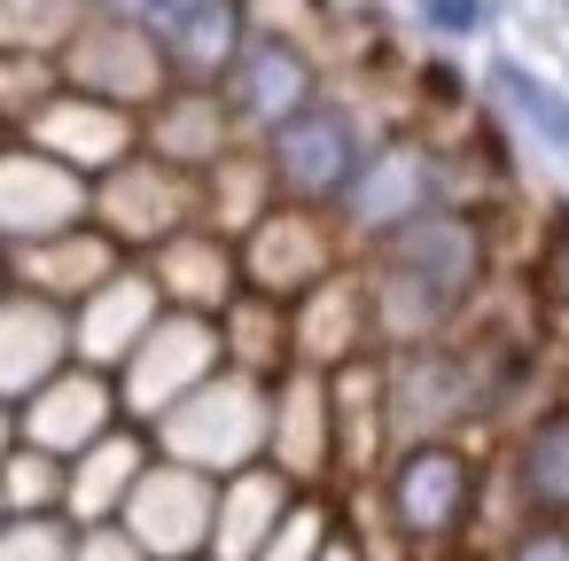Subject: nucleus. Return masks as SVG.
I'll return each instance as SVG.
<instances>
[{
	"label": "nucleus",
	"instance_id": "nucleus-1",
	"mask_svg": "<svg viewBox=\"0 0 569 561\" xmlns=\"http://www.w3.org/2000/svg\"><path fill=\"white\" fill-rule=\"evenodd\" d=\"M266 413H273V382L219 367V374L196 382L172 413L149 421V444H157L164 460H180V468L234 475V468L266 460Z\"/></svg>",
	"mask_w": 569,
	"mask_h": 561
},
{
	"label": "nucleus",
	"instance_id": "nucleus-2",
	"mask_svg": "<svg viewBox=\"0 0 569 561\" xmlns=\"http://www.w3.org/2000/svg\"><path fill=\"white\" fill-rule=\"evenodd\" d=\"M375 507L382 522L398 530V545H445L468 530L476 514V460L452 444V437H429V444H398L375 475Z\"/></svg>",
	"mask_w": 569,
	"mask_h": 561
},
{
	"label": "nucleus",
	"instance_id": "nucleus-3",
	"mask_svg": "<svg viewBox=\"0 0 569 561\" xmlns=\"http://www.w3.org/2000/svg\"><path fill=\"white\" fill-rule=\"evenodd\" d=\"M258 157H266V172H273L281 203L336 211V196L351 188V172H359V157H367V126H359V110H351V102L312 94L297 118H281V126L258 141Z\"/></svg>",
	"mask_w": 569,
	"mask_h": 561
},
{
	"label": "nucleus",
	"instance_id": "nucleus-4",
	"mask_svg": "<svg viewBox=\"0 0 569 561\" xmlns=\"http://www.w3.org/2000/svg\"><path fill=\"white\" fill-rule=\"evenodd\" d=\"M382 413H390V452L452 437L468 413H483V367L452 343L382 351Z\"/></svg>",
	"mask_w": 569,
	"mask_h": 561
},
{
	"label": "nucleus",
	"instance_id": "nucleus-5",
	"mask_svg": "<svg viewBox=\"0 0 569 561\" xmlns=\"http://www.w3.org/2000/svg\"><path fill=\"white\" fill-rule=\"evenodd\" d=\"M367 266L413 281L429 304H445V312L460 320L468 297L483 289V227H476L468 211H452V203H429L421 219L390 227L382 242H367Z\"/></svg>",
	"mask_w": 569,
	"mask_h": 561
},
{
	"label": "nucleus",
	"instance_id": "nucleus-6",
	"mask_svg": "<svg viewBox=\"0 0 569 561\" xmlns=\"http://www.w3.org/2000/svg\"><path fill=\"white\" fill-rule=\"evenodd\" d=\"M227 367V351H219V320L211 312H157V328L126 351V367L110 374L118 382V413L133 421V429H149L157 413H172L196 382H211Z\"/></svg>",
	"mask_w": 569,
	"mask_h": 561
},
{
	"label": "nucleus",
	"instance_id": "nucleus-7",
	"mask_svg": "<svg viewBox=\"0 0 569 561\" xmlns=\"http://www.w3.org/2000/svg\"><path fill=\"white\" fill-rule=\"evenodd\" d=\"M429 203H445V164H437V149L390 133V141H367L351 188L336 196V227H343V242L367 250V242H382L390 227L421 219Z\"/></svg>",
	"mask_w": 569,
	"mask_h": 561
},
{
	"label": "nucleus",
	"instance_id": "nucleus-8",
	"mask_svg": "<svg viewBox=\"0 0 569 561\" xmlns=\"http://www.w3.org/2000/svg\"><path fill=\"white\" fill-rule=\"evenodd\" d=\"M87 219L126 250V258H149L164 234L196 227V172L133 149L126 164H110L94 188H87Z\"/></svg>",
	"mask_w": 569,
	"mask_h": 561
},
{
	"label": "nucleus",
	"instance_id": "nucleus-9",
	"mask_svg": "<svg viewBox=\"0 0 569 561\" xmlns=\"http://www.w3.org/2000/svg\"><path fill=\"white\" fill-rule=\"evenodd\" d=\"M56 79L79 87V94H94V102H118V110H133V118L172 87L157 32H149V24H126V17H102V9H87V24L63 40Z\"/></svg>",
	"mask_w": 569,
	"mask_h": 561
},
{
	"label": "nucleus",
	"instance_id": "nucleus-10",
	"mask_svg": "<svg viewBox=\"0 0 569 561\" xmlns=\"http://www.w3.org/2000/svg\"><path fill=\"white\" fill-rule=\"evenodd\" d=\"M234 258H242V289H258V297H305L312 281H328L336 266H351V242H343V227H336V211H312V203H273L242 242H234Z\"/></svg>",
	"mask_w": 569,
	"mask_h": 561
},
{
	"label": "nucleus",
	"instance_id": "nucleus-11",
	"mask_svg": "<svg viewBox=\"0 0 569 561\" xmlns=\"http://www.w3.org/2000/svg\"><path fill=\"white\" fill-rule=\"evenodd\" d=\"M312 94H320L312 48L289 40V32H273V24H250L242 56H234L227 79H219V102H227V118H234L242 141H266V133H273L281 118H297Z\"/></svg>",
	"mask_w": 569,
	"mask_h": 561
},
{
	"label": "nucleus",
	"instance_id": "nucleus-12",
	"mask_svg": "<svg viewBox=\"0 0 569 561\" xmlns=\"http://www.w3.org/2000/svg\"><path fill=\"white\" fill-rule=\"evenodd\" d=\"M211 499H219V475L203 468H180V460H149L118 507V530L149 553V561H203L211 545Z\"/></svg>",
	"mask_w": 569,
	"mask_h": 561
},
{
	"label": "nucleus",
	"instance_id": "nucleus-13",
	"mask_svg": "<svg viewBox=\"0 0 569 561\" xmlns=\"http://www.w3.org/2000/svg\"><path fill=\"white\" fill-rule=\"evenodd\" d=\"M17 141H32V149L56 157V164H71L79 180H102L110 164H126V157L141 149V118L118 110V102H94V94H79V87H56V94L17 126Z\"/></svg>",
	"mask_w": 569,
	"mask_h": 561
},
{
	"label": "nucleus",
	"instance_id": "nucleus-14",
	"mask_svg": "<svg viewBox=\"0 0 569 561\" xmlns=\"http://www.w3.org/2000/svg\"><path fill=\"white\" fill-rule=\"evenodd\" d=\"M87 188L71 164L40 157L32 141H0V250H17V242H40V234H63L87 219Z\"/></svg>",
	"mask_w": 569,
	"mask_h": 561
},
{
	"label": "nucleus",
	"instance_id": "nucleus-15",
	"mask_svg": "<svg viewBox=\"0 0 569 561\" xmlns=\"http://www.w3.org/2000/svg\"><path fill=\"white\" fill-rule=\"evenodd\" d=\"M126 413H118V382L102 374V367H63V374H48L24 405H17V444H40V452H56V460H71V452H87L102 429H118Z\"/></svg>",
	"mask_w": 569,
	"mask_h": 561
},
{
	"label": "nucleus",
	"instance_id": "nucleus-16",
	"mask_svg": "<svg viewBox=\"0 0 569 561\" xmlns=\"http://www.w3.org/2000/svg\"><path fill=\"white\" fill-rule=\"evenodd\" d=\"M157 312H164V297H157L149 266H141V258H126L110 281H94V289L71 304V359H79V367L118 374V367H126V351L157 328Z\"/></svg>",
	"mask_w": 569,
	"mask_h": 561
},
{
	"label": "nucleus",
	"instance_id": "nucleus-17",
	"mask_svg": "<svg viewBox=\"0 0 569 561\" xmlns=\"http://www.w3.org/2000/svg\"><path fill=\"white\" fill-rule=\"evenodd\" d=\"M367 351H375V328H367L359 266H336L328 281H312L305 297H289V367L336 374V367H351Z\"/></svg>",
	"mask_w": 569,
	"mask_h": 561
},
{
	"label": "nucleus",
	"instance_id": "nucleus-18",
	"mask_svg": "<svg viewBox=\"0 0 569 561\" xmlns=\"http://www.w3.org/2000/svg\"><path fill=\"white\" fill-rule=\"evenodd\" d=\"M266 468H281L297 491H320L336 475V421H328V374L289 367L273 374V413H266Z\"/></svg>",
	"mask_w": 569,
	"mask_h": 561
},
{
	"label": "nucleus",
	"instance_id": "nucleus-19",
	"mask_svg": "<svg viewBox=\"0 0 569 561\" xmlns=\"http://www.w3.org/2000/svg\"><path fill=\"white\" fill-rule=\"evenodd\" d=\"M0 266H9V289H32V297H48V304L71 312L94 281H110V273L126 266V250H118L94 219H79V227H63V234H40V242L0 250Z\"/></svg>",
	"mask_w": 569,
	"mask_h": 561
},
{
	"label": "nucleus",
	"instance_id": "nucleus-20",
	"mask_svg": "<svg viewBox=\"0 0 569 561\" xmlns=\"http://www.w3.org/2000/svg\"><path fill=\"white\" fill-rule=\"evenodd\" d=\"M141 266H149L164 312H211V320H219V312L242 297V258H234V242L211 234V227H180V234H164Z\"/></svg>",
	"mask_w": 569,
	"mask_h": 561
},
{
	"label": "nucleus",
	"instance_id": "nucleus-21",
	"mask_svg": "<svg viewBox=\"0 0 569 561\" xmlns=\"http://www.w3.org/2000/svg\"><path fill=\"white\" fill-rule=\"evenodd\" d=\"M483 94H491V110L507 118V133L530 157H546L553 172H569V87L553 71H538L522 56H491L483 63Z\"/></svg>",
	"mask_w": 569,
	"mask_h": 561
},
{
	"label": "nucleus",
	"instance_id": "nucleus-22",
	"mask_svg": "<svg viewBox=\"0 0 569 561\" xmlns=\"http://www.w3.org/2000/svg\"><path fill=\"white\" fill-rule=\"evenodd\" d=\"M63 367H71V312L32 289H9L0 297V405H24Z\"/></svg>",
	"mask_w": 569,
	"mask_h": 561
},
{
	"label": "nucleus",
	"instance_id": "nucleus-23",
	"mask_svg": "<svg viewBox=\"0 0 569 561\" xmlns=\"http://www.w3.org/2000/svg\"><path fill=\"white\" fill-rule=\"evenodd\" d=\"M250 24H258L250 0H188V9H172V17L157 24V48H164L172 87H219L227 63L242 56Z\"/></svg>",
	"mask_w": 569,
	"mask_h": 561
},
{
	"label": "nucleus",
	"instance_id": "nucleus-24",
	"mask_svg": "<svg viewBox=\"0 0 569 561\" xmlns=\"http://www.w3.org/2000/svg\"><path fill=\"white\" fill-rule=\"evenodd\" d=\"M234 118L219 102V87H164L149 110H141V149L180 164V172H211L227 149H234Z\"/></svg>",
	"mask_w": 569,
	"mask_h": 561
},
{
	"label": "nucleus",
	"instance_id": "nucleus-25",
	"mask_svg": "<svg viewBox=\"0 0 569 561\" xmlns=\"http://www.w3.org/2000/svg\"><path fill=\"white\" fill-rule=\"evenodd\" d=\"M328 421H336V475L375 483L390 460V413H382V351L328 374Z\"/></svg>",
	"mask_w": 569,
	"mask_h": 561
},
{
	"label": "nucleus",
	"instance_id": "nucleus-26",
	"mask_svg": "<svg viewBox=\"0 0 569 561\" xmlns=\"http://www.w3.org/2000/svg\"><path fill=\"white\" fill-rule=\"evenodd\" d=\"M149 460H157L149 429H133V421L102 429L87 452L63 460V522H71V530H87V522H118V507H126V491H133V475H141Z\"/></svg>",
	"mask_w": 569,
	"mask_h": 561
},
{
	"label": "nucleus",
	"instance_id": "nucleus-27",
	"mask_svg": "<svg viewBox=\"0 0 569 561\" xmlns=\"http://www.w3.org/2000/svg\"><path fill=\"white\" fill-rule=\"evenodd\" d=\"M297 507V483L281 475V468H266V460H250V468H234V475H219V499H211V545H203V561H250L273 530H281V514Z\"/></svg>",
	"mask_w": 569,
	"mask_h": 561
},
{
	"label": "nucleus",
	"instance_id": "nucleus-28",
	"mask_svg": "<svg viewBox=\"0 0 569 561\" xmlns=\"http://www.w3.org/2000/svg\"><path fill=\"white\" fill-rule=\"evenodd\" d=\"M273 203H281V188H273L258 141H234L211 172H196V227H211V234H227V242H242Z\"/></svg>",
	"mask_w": 569,
	"mask_h": 561
},
{
	"label": "nucleus",
	"instance_id": "nucleus-29",
	"mask_svg": "<svg viewBox=\"0 0 569 561\" xmlns=\"http://www.w3.org/2000/svg\"><path fill=\"white\" fill-rule=\"evenodd\" d=\"M507 483L522 499V514H546V522H569V405L538 413L522 437H515V460H507Z\"/></svg>",
	"mask_w": 569,
	"mask_h": 561
},
{
	"label": "nucleus",
	"instance_id": "nucleus-30",
	"mask_svg": "<svg viewBox=\"0 0 569 561\" xmlns=\"http://www.w3.org/2000/svg\"><path fill=\"white\" fill-rule=\"evenodd\" d=\"M219 351H227L234 374H258V382L289 374V304L242 289V297L219 312Z\"/></svg>",
	"mask_w": 569,
	"mask_h": 561
},
{
	"label": "nucleus",
	"instance_id": "nucleus-31",
	"mask_svg": "<svg viewBox=\"0 0 569 561\" xmlns=\"http://www.w3.org/2000/svg\"><path fill=\"white\" fill-rule=\"evenodd\" d=\"M94 0H0V48L9 56H63V40L87 24Z\"/></svg>",
	"mask_w": 569,
	"mask_h": 561
},
{
	"label": "nucleus",
	"instance_id": "nucleus-32",
	"mask_svg": "<svg viewBox=\"0 0 569 561\" xmlns=\"http://www.w3.org/2000/svg\"><path fill=\"white\" fill-rule=\"evenodd\" d=\"M0 507L9 514H63V460L40 444L0 452Z\"/></svg>",
	"mask_w": 569,
	"mask_h": 561
},
{
	"label": "nucleus",
	"instance_id": "nucleus-33",
	"mask_svg": "<svg viewBox=\"0 0 569 561\" xmlns=\"http://www.w3.org/2000/svg\"><path fill=\"white\" fill-rule=\"evenodd\" d=\"M328 530H336V507H328L320 491H297V507L281 514V530H273V538H266L250 561H320Z\"/></svg>",
	"mask_w": 569,
	"mask_h": 561
},
{
	"label": "nucleus",
	"instance_id": "nucleus-34",
	"mask_svg": "<svg viewBox=\"0 0 569 561\" xmlns=\"http://www.w3.org/2000/svg\"><path fill=\"white\" fill-rule=\"evenodd\" d=\"M56 87H63V79H56L48 56H9V48H0V126H9V133H17Z\"/></svg>",
	"mask_w": 569,
	"mask_h": 561
},
{
	"label": "nucleus",
	"instance_id": "nucleus-35",
	"mask_svg": "<svg viewBox=\"0 0 569 561\" xmlns=\"http://www.w3.org/2000/svg\"><path fill=\"white\" fill-rule=\"evenodd\" d=\"M71 522L63 514H9L0 522V561H71Z\"/></svg>",
	"mask_w": 569,
	"mask_h": 561
},
{
	"label": "nucleus",
	"instance_id": "nucleus-36",
	"mask_svg": "<svg viewBox=\"0 0 569 561\" xmlns=\"http://www.w3.org/2000/svg\"><path fill=\"white\" fill-rule=\"evenodd\" d=\"M413 17H421V32H429V40L468 48V40H483V32H491V0H413Z\"/></svg>",
	"mask_w": 569,
	"mask_h": 561
},
{
	"label": "nucleus",
	"instance_id": "nucleus-37",
	"mask_svg": "<svg viewBox=\"0 0 569 561\" xmlns=\"http://www.w3.org/2000/svg\"><path fill=\"white\" fill-rule=\"evenodd\" d=\"M499 561H569V522H546V514H530L515 538H507V553Z\"/></svg>",
	"mask_w": 569,
	"mask_h": 561
},
{
	"label": "nucleus",
	"instance_id": "nucleus-38",
	"mask_svg": "<svg viewBox=\"0 0 569 561\" xmlns=\"http://www.w3.org/2000/svg\"><path fill=\"white\" fill-rule=\"evenodd\" d=\"M71 561H149V553H141L118 522H87V530L71 538Z\"/></svg>",
	"mask_w": 569,
	"mask_h": 561
},
{
	"label": "nucleus",
	"instance_id": "nucleus-39",
	"mask_svg": "<svg viewBox=\"0 0 569 561\" xmlns=\"http://www.w3.org/2000/svg\"><path fill=\"white\" fill-rule=\"evenodd\" d=\"M94 9H102V17H126V24H149V32H157L172 9H188V0H94Z\"/></svg>",
	"mask_w": 569,
	"mask_h": 561
},
{
	"label": "nucleus",
	"instance_id": "nucleus-40",
	"mask_svg": "<svg viewBox=\"0 0 569 561\" xmlns=\"http://www.w3.org/2000/svg\"><path fill=\"white\" fill-rule=\"evenodd\" d=\"M320 561H367V553H359V538L336 522V530H328V545H320Z\"/></svg>",
	"mask_w": 569,
	"mask_h": 561
},
{
	"label": "nucleus",
	"instance_id": "nucleus-41",
	"mask_svg": "<svg viewBox=\"0 0 569 561\" xmlns=\"http://www.w3.org/2000/svg\"><path fill=\"white\" fill-rule=\"evenodd\" d=\"M17 444V405H0V452Z\"/></svg>",
	"mask_w": 569,
	"mask_h": 561
},
{
	"label": "nucleus",
	"instance_id": "nucleus-42",
	"mask_svg": "<svg viewBox=\"0 0 569 561\" xmlns=\"http://www.w3.org/2000/svg\"><path fill=\"white\" fill-rule=\"evenodd\" d=\"M0 297H9V266H0Z\"/></svg>",
	"mask_w": 569,
	"mask_h": 561
},
{
	"label": "nucleus",
	"instance_id": "nucleus-43",
	"mask_svg": "<svg viewBox=\"0 0 569 561\" xmlns=\"http://www.w3.org/2000/svg\"><path fill=\"white\" fill-rule=\"evenodd\" d=\"M0 141H9V126H0Z\"/></svg>",
	"mask_w": 569,
	"mask_h": 561
},
{
	"label": "nucleus",
	"instance_id": "nucleus-44",
	"mask_svg": "<svg viewBox=\"0 0 569 561\" xmlns=\"http://www.w3.org/2000/svg\"><path fill=\"white\" fill-rule=\"evenodd\" d=\"M0 522H9V507H0Z\"/></svg>",
	"mask_w": 569,
	"mask_h": 561
},
{
	"label": "nucleus",
	"instance_id": "nucleus-45",
	"mask_svg": "<svg viewBox=\"0 0 569 561\" xmlns=\"http://www.w3.org/2000/svg\"><path fill=\"white\" fill-rule=\"evenodd\" d=\"M468 561H476V553H468Z\"/></svg>",
	"mask_w": 569,
	"mask_h": 561
}]
</instances>
